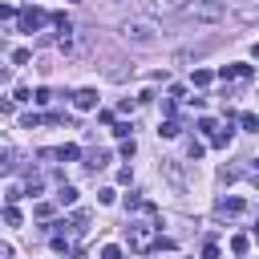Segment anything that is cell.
Listing matches in <instances>:
<instances>
[{
    "instance_id": "obj_1",
    "label": "cell",
    "mask_w": 259,
    "mask_h": 259,
    "mask_svg": "<svg viewBox=\"0 0 259 259\" xmlns=\"http://www.w3.org/2000/svg\"><path fill=\"white\" fill-rule=\"evenodd\" d=\"M154 227H158V219H150V223H134L130 219V227H125V243H130V251H154L158 247V235H154Z\"/></svg>"
},
{
    "instance_id": "obj_2",
    "label": "cell",
    "mask_w": 259,
    "mask_h": 259,
    "mask_svg": "<svg viewBox=\"0 0 259 259\" xmlns=\"http://www.w3.org/2000/svg\"><path fill=\"white\" fill-rule=\"evenodd\" d=\"M182 12H186L190 20H223V16H227V8H223L219 0H194V4H186Z\"/></svg>"
},
{
    "instance_id": "obj_3",
    "label": "cell",
    "mask_w": 259,
    "mask_h": 259,
    "mask_svg": "<svg viewBox=\"0 0 259 259\" xmlns=\"http://www.w3.org/2000/svg\"><path fill=\"white\" fill-rule=\"evenodd\" d=\"M45 24H49V12H45V8H32V4H28V8L16 12V28L28 32V36H32L36 28H45Z\"/></svg>"
},
{
    "instance_id": "obj_4",
    "label": "cell",
    "mask_w": 259,
    "mask_h": 259,
    "mask_svg": "<svg viewBox=\"0 0 259 259\" xmlns=\"http://www.w3.org/2000/svg\"><path fill=\"white\" fill-rule=\"evenodd\" d=\"M125 36L150 45V40H154V20H125Z\"/></svg>"
},
{
    "instance_id": "obj_5",
    "label": "cell",
    "mask_w": 259,
    "mask_h": 259,
    "mask_svg": "<svg viewBox=\"0 0 259 259\" xmlns=\"http://www.w3.org/2000/svg\"><path fill=\"white\" fill-rule=\"evenodd\" d=\"M142 8H146L150 16H170V12H182L186 0H142Z\"/></svg>"
},
{
    "instance_id": "obj_6",
    "label": "cell",
    "mask_w": 259,
    "mask_h": 259,
    "mask_svg": "<svg viewBox=\"0 0 259 259\" xmlns=\"http://www.w3.org/2000/svg\"><path fill=\"white\" fill-rule=\"evenodd\" d=\"M219 77H223V81H251V77H255V69H251V65H223V69H219Z\"/></svg>"
},
{
    "instance_id": "obj_7",
    "label": "cell",
    "mask_w": 259,
    "mask_h": 259,
    "mask_svg": "<svg viewBox=\"0 0 259 259\" xmlns=\"http://www.w3.org/2000/svg\"><path fill=\"white\" fill-rule=\"evenodd\" d=\"M247 210V198H239V194H223L219 198V214H243Z\"/></svg>"
},
{
    "instance_id": "obj_8",
    "label": "cell",
    "mask_w": 259,
    "mask_h": 259,
    "mask_svg": "<svg viewBox=\"0 0 259 259\" xmlns=\"http://www.w3.org/2000/svg\"><path fill=\"white\" fill-rule=\"evenodd\" d=\"M81 158H85L89 170H105V166H109V150H85Z\"/></svg>"
},
{
    "instance_id": "obj_9",
    "label": "cell",
    "mask_w": 259,
    "mask_h": 259,
    "mask_svg": "<svg viewBox=\"0 0 259 259\" xmlns=\"http://www.w3.org/2000/svg\"><path fill=\"white\" fill-rule=\"evenodd\" d=\"M73 105L77 109H97V89H77L73 93Z\"/></svg>"
},
{
    "instance_id": "obj_10",
    "label": "cell",
    "mask_w": 259,
    "mask_h": 259,
    "mask_svg": "<svg viewBox=\"0 0 259 259\" xmlns=\"http://www.w3.org/2000/svg\"><path fill=\"white\" fill-rule=\"evenodd\" d=\"M16 162H20V154H16L12 146H0V174H12Z\"/></svg>"
},
{
    "instance_id": "obj_11",
    "label": "cell",
    "mask_w": 259,
    "mask_h": 259,
    "mask_svg": "<svg viewBox=\"0 0 259 259\" xmlns=\"http://www.w3.org/2000/svg\"><path fill=\"white\" fill-rule=\"evenodd\" d=\"M231 142H235V130H231V125H227V130H214V134H210V146H219V150H227Z\"/></svg>"
},
{
    "instance_id": "obj_12",
    "label": "cell",
    "mask_w": 259,
    "mask_h": 259,
    "mask_svg": "<svg viewBox=\"0 0 259 259\" xmlns=\"http://www.w3.org/2000/svg\"><path fill=\"white\" fill-rule=\"evenodd\" d=\"M73 158H81V146H57L53 150V162H73Z\"/></svg>"
},
{
    "instance_id": "obj_13",
    "label": "cell",
    "mask_w": 259,
    "mask_h": 259,
    "mask_svg": "<svg viewBox=\"0 0 259 259\" xmlns=\"http://www.w3.org/2000/svg\"><path fill=\"white\" fill-rule=\"evenodd\" d=\"M57 202H61V206H73V202H77V186L61 182V186H57Z\"/></svg>"
},
{
    "instance_id": "obj_14",
    "label": "cell",
    "mask_w": 259,
    "mask_h": 259,
    "mask_svg": "<svg viewBox=\"0 0 259 259\" xmlns=\"http://www.w3.org/2000/svg\"><path fill=\"white\" fill-rule=\"evenodd\" d=\"M178 134H182V125H178L174 117H166V121L158 125V138H178Z\"/></svg>"
},
{
    "instance_id": "obj_15",
    "label": "cell",
    "mask_w": 259,
    "mask_h": 259,
    "mask_svg": "<svg viewBox=\"0 0 259 259\" xmlns=\"http://www.w3.org/2000/svg\"><path fill=\"white\" fill-rule=\"evenodd\" d=\"M190 81H194L198 89H206V85L214 81V73H210V69H194V77H190Z\"/></svg>"
},
{
    "instance_id": "obj_16",
    "label": "cell",
    "mask_w": 259,
    "mask_h": 259,
    "mask_svg": "<svg viewBox=\"0 0 259 259\" xmlns=\"http://www.w3.org/2000/svg\"><path fill=\"white\" fill-rule=\"evenodd\" d=\"M239 125H243L247 134H255V130H259V117H255V113H239Z\"/></svg>"
},
{
    "instance_id": "obj_17",
    "label": "cell",
    "mask_w": 259,
    "mask_h": 259,
    "mask_svg": "<svg viewBox=\"0 0 259 259\" xmlns=\"http://www.w3.org/2000/svg\"><path fill=\"white\" fill-rule=\"evenodd\" d=\"M247 247H251L247 235H235V239H231V251H235V255H247Z\"/></svg>"
},
{
    "instance_id": "obj_18",
    "label": "cell",
    "mask_w": 259,
    "mask_h": 259,
    "mask_svg": "<svg viewBox=\"0 0 259 259\" xmlns=\"http://www.w3.org/2000/svg\"><path fill=\"white\" fill-rule=\"evenodd\" d=\"M113 198H117V190H113V186H101V190H97V202H101V206H109Z\"/></svg>"
},
{
    "instance_id": "obj_19",
    "label": "cell",
    "mask_w": 259,
    "mask_h": 259,
    "mask_svg": "<svg viewBox=\"0 0 259 259\" xmlns=\"http://www.w3.org/2000/svg\"><path fill=\"white\" fill-rule=\"evenodd\" d=\"M4 223H8V227H20V210H16V206H12V202H8V206H4Z\"/></svg>"
},
{
    "instance_id": "obj_20",
    "label": "cell",
    "mask_w": 259,
    "mask_h": 259,
    "mask_svg": "<svg viewBox=\"0 0 259 259\" xmlns=\"http://www.w3.org/2000/svg\"><path fill=\"white\" fill-rule=\"evenodd\" d=\"M12 101H32V89H28V85H16V89H12Z\"/></svg>"
},
{
    "instance_id": "obj_21",
    "label": "cell",
    "mask_w": 259,
    "mask_h": 259,
    "mask_svg": "<svg viewBox=\"0 0 259 259\" xmlns=\"http://www.w3.org/2000/svg\"><path fill=\"white\" fill-rule=\"evenodd\" d=\"M40 121H45V117H40V113H24V117H20V125H24V130H36V125H40Z\"/></svg>"
},
{
    "instance_id": "obj_22",
    "label": "cell",
    "mask_w": 259,
    "mask_h": 259,
    "mask_svg": "<svg viewBox=\"0 0 259 259\" xmlns=\"http://www.w3.org/2000/svg\"><path fill=\"white\" fill-rule=\"evenodd\" d=\"M142 206H146L142 194H125V210H142Z\"/></svg>"
},
{
    "instance_id": "obj_23",
    "label": "cell",
    "mask_w": 259,
    "mask_h": 259,
    "mask_svg": "<svg viewBox=\"0 0 259 259\" xmlns=\"http://www.w3.org/2000/svg\"><path fill=\"white\" fill-rule=\"evenodd\" d=\"M28 61H32L28 49H16V53H12V65H28Z\"/></svg>"
},
{
    "instance_id": "obj_24",
    "label": "cell",
    "mask_w": 259,
    "mask_h": 259,
    "mask_svg": "<svg viewBox=\"0 0 259 259\" xmlns=\"http://www.w3.org/2000/svg\"><path fill=\"white\" fill-rule=\"evenodd\" d=\"M219 125H214V117H198V134H214Z\"/></svg>"
},
{
    "instance_id": "obj_25",
    "label": "cell",
    "mask_w": 259,
    "mask_h": 259,
    "mask_svg": "<svg viewBox=\"0 0 259 259\" xmlns=\"http://www.w3.org/2000/svg\"><path fill=\"white\" fill-rule=\"evenodd\" d=\"M32 101H36V105H49V101H53V93H49V89H36V93H32Z\"/></svg>"
},
{
    "instance_id": "obj_26",
    "label": "cell",
    "mask_w": 259,
    "mask_h": 259,
    "mask_svg": "<svg viewBox=\"0 0 259 259\" xmlns=\"http://www.w3.org/2000/svg\"><path fill=\"white\" fill-rule=\"evenodd\" d=\"M134 150H138L134 138H121V158H134Z\"/></svg>"
},
{
    "instance_id": "obj_27",
    "label": "cell",
    "mask_w": 259,
    "mask_h": 259,
    "mask_svg": "<svg viewBox=\"0 0 259 259\" xmlns=\"http://www.w3.org/2000/svg\"><path fill=\"white\" fill-rule=\"evenodd\" d=\"M101 259H121V247H113V243H109V247H101Z\"/></svg>"
},
{
    "instance_id": "obj_28",
    "label": "cell",
    "mask_w": 259,
    "mask_h": 259,
    "mask_svg": "<svg viewBox=\"0 0 259 259\" xmlns=\"http://www.w3.org/2000/svg\"><path fill=\"white\" fill-rule=\"evenodd\" d=\"M4 20H16V8H12V4H0V24H4Z\"/></svg>"
},
{
    "instance_id": "obj_29",
    "label": "cell",
    "mask_w": 259,
    "mask_h": 259,
    "mask_svg": "<svg viewBox=\"0 0 259 259\" xmlns=\"http://www.w3.org/2000/svg\"><path fill=\"white\" fill-rule=\"evenodd\" d=\"M202 150H206L202 142H190V146H186V154H190V158H202Z\"/></svg>"
},
{
    "instance_id": "obj_30",
    "label": "cell",
    "mask_w": 259,
    "mask_h": 259,
    "mask_svg": "<svg viewBox=\"0 0 259 259\" xmlns=\"http://www.w3.org/2000/svg\"><path fill=\"white\" fill-rule=\"evenodd\" d=\"M40 186H45L40 178H28V186H24V194H40Z\"/></svg>"
},
{
    "instance_id": "obj_31",
    "label": "cell",
    "mask_w": 259,
    "mask_h": 259,
    "mask_svg": "<svg viewBox=\"0 0 259 259\" xmlns=\"http://www.w3.org/2000/svg\"><path fill=\"white\" fill-rule=\"evenodd\" d=\"M4 81H8V69H4V65H0V85H4Z\"/></svg>"
}]
</instances>
